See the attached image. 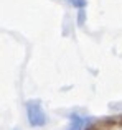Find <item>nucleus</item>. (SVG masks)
Here are the masks:
<instances>
[{
	"mask_svg": "<svg viewBox=\"0 0 122 130\" xmlns=\"http://www.w3.org/2000/svg\"><path fill=\"white\" fill-rule=\"evenodd\" d=\"M25 109H26V119H28V124L35 128L45 127L46 122H48V117H46V112L43 109L41 102L40 101H26L25 102Z\"/></svg>",
	"mask_w": 122,
	"mask_h": 130,
	"instance_id": "1",
	"label": "nucleus"
},
{
	"mask_svg": "<svg viewBox=\"0 0 122 130\" xmlns=\"http://www.w3.org/2000/svg\"><path fill=\"white\" fill-rule=\"evenodd\" d=\"M68 119H69V125H68L64 130H86V128H89L91 124H93V119L86 117V115L71 114Z\"/></svg>",
	"mask_w": 122,
	"mask_h": 130,
	"instance_id": "2",
	"label": "nucleus"
},
{
	"mask_svg": "<svg viewBox=\"0 0 122 130\" xmlns=\"http://www.w3.org/2000/svg\"><path fill=\"white\" fill-rule=\"evenodd\" d=\"M66 2L78 10H84V7L87 5V0H66Z\"/></svg>",
	"mask_w": 122,
	"mask_h": 130,
	"instance_id": "3",
	"label": "nucleus"
},
{
	"mask_svg": "<svg viewBox=\"0 0 122 130\" xmlns=\"http://www.w3.org/2000/svg\"><path fill=\"white\" fill-rule=\"evenodd\" d=\"M84 22H86V12H84V10H79V12H78V23H79V25H84Z\"/></svg>",
	"mask_w": 122,
	"mask_h": 130,
	"instance_id": "4",
	"label": "nucleus"
}]
</instances>
